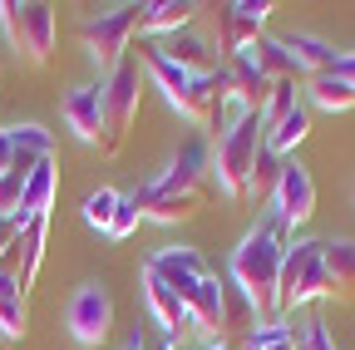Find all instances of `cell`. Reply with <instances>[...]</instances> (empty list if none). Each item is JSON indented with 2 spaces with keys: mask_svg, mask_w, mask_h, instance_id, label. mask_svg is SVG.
<instances>
[{
  "mask_svg": "<svg viewBox=\"0 0 355 350\" xmlns=\"http://www.w3.org/2000/svg\"><path fill=\"white\" fill-rule=\"evenodd\" d=\"M296 350H336V340H331V331H326L321 316H311V321L296 326Z\"/></svg>",
  "mask_w": 355,
  "mask_h": 350,
  "instance_id": "1f68e13d",
  "label": "cell"
},
{
  "mask_svg": "<svg viewBox=\"0 0 355 350\" xmlns=\"http://www.w3.org/2000/svg\"><path fill=\"white\" fill-rule=\"evenodd\" d=\"M261 143H266L261 114H247V119L227 123L217 134V143L207 148V173H212V183L222 188V198H247V183H252Z\"/></svg>",
  "mask_w": 355,
  "mask_h": 350,
  "instance_id": "3957f363",
  "label": "cell"
},
{
  "mask_svg": "<svg viewBox=\"0 0 355 350\" xmlns=\"http://www.w3.org/2000/svg\"><path fill=\"white\" fill-rule=\"evenodd\" d=\"M188 316H193V326L207 335V340H222L227 335V281H217L212 272L198 281V291H193V301H188Z\"/></svg>",
  "mask_w": 355,
  "mask_h": 350,
  "instance_id": "4fadbf2b",
  "label": "cell"
},
{
  "mask_svg": "<svg viewBox=\"0 0 355 350\" xmlns=\"http://www.w3.org/2000/svg\"><path fill=\"white\" fill-rule=\"evenodd\" d=\"M144 306H148V316H153L168 335H178V331L193 321V316H188V301H183V296H173L153 272H144Z\"/></svg>",
  "mask_w": 355,
  "mask_h": 350,
  "instance_id": "e0dca14e",
  "label": "cell"
},
{
  "mask_svg": "<svg viewBox=\"0 0 355 350\" xmlns=\"http://www.w3.org/2000/svg\"><path fill=\"white\" fill-rule=\"evenodd\" d=\"M64 123L74 128L79 143L109 153V119H104V89L99 84H74L64 94Z\"/></svg>",
  "mask_w": 355,
  "mask_h": 350,
  "instance_id": "30bf717a",
  "label": "cell"
},
{
  "mask_svg": "<svg viewBox=\"0 0 355 350\" xmlns=\"http://www.w3.org/2000/svg\"><path fill=\"white\" fill-rule=\"evenodd\" d=\"M198 10L202 6H193V0H153V6H144V20H139V30H148V35H178V30H193V20H198Z\"/></svg>",
  "mask_w": 355,
  "mask_h": 350,
  "instance_id": "ac0fdd59",
  "label": "cell"
},
{
  "mask_svg": "<svg viewBox=\"0 0 355 350\" xmlns=\"http://www.w3.org/2000/svg\"><path fill=\"white\" fill-rule=\"evenodd\" d=\"M139 60H144V74L163 89V99H168V109H173V104H178V94L188 89V79H193V74H188V69H178L173 60H163L153 45H144V50H139Z\"/></svg>",
  "mask_w": 355,
  "mask_h": 350,
  "instance_id": "603a6c76",
  "label": "cell"
},
{
  "mask_svg": "<svg viewBox=\"0 0 355 350\" xmlns=\"http://www.w3.org/2000/svg\"><path fill=\"white\" fill-rule=\"evenodd\" d=\"M272 350H296V340H291V345H272Z\"/></svg>",
  "mask_w": 355,
  "mask_h": 350,
  "instance_id": "8d00e7d4",
  "label": "cell"
},
{
  "mask_svg": "<svg viewBox=\"0 0 355 350\" xmlns=\"http://www.w3.org/2000/svg\"><path fill=\"white\" fill-rule=\"evenodd\" d=\"M311 104L326 109V114H350L355 109V84H345L340 74H321V79H311Z\"/></svg>",
  "mask_w": 355,
  "mask_h": 350,
  "instance_id": "cb8c5ba5",
  "label": "cell"
},
{
  "mask_svg": "<svg viewBox=\"0 0 355 350\" xmlns=\"http://www.w3.org/2000/svg\"><path fill=\"white\" fill-rule=\"evenodd\" d=\"M153 50H158L163 60H173L178 69H188L193 79L217 69V55H212V45H207V40H202L198 30H178V35H163V40H153Z\"/></svg>",
  "mask_w": 355,
  "mask_h": 350,
  "instance_id": "5bb4252c",
  "label": "cell"
},
{
  "mask_svg": "<svg viewBox=\"0 0 355 350\" xmlns=\"http://www.w3.org/2000/svg\"><path fill=\"white\" fill-rule=\"evenodd\" d=\"M144 84H148V74H144V60H133V55H123L109 74H104V119H109V153H119V143L128 139V128H133V119H139V104H144Z\"/></svg>",
  "mask_w": 355,
  "mask_h": 350,
  "instance_id": "5b68a950",
  "label": "cell"
},
{
  "mask_svg": "<svg viewBox=\"0 0 355 350\" xmlns=\"http://www.w3.org/2000/svg\"><path fill=\"white\" fill-rule=\"evenodd\" d=\"M202 350H232V345H227V340H207Z\"/></svg>",
  "mask_w": 355,
  "mask_h": 350,
  "instance_id": "d590c367",
  "label": "cell"
},
{
  "mask_svg": "<svg viewBox=\"0 0 355 350\" xmlns=\"http://www.w3.org/2000/svg\"><path fill=\"white\" fill-rule=\"evenodd\" d=\"M291 340H296V326H286V321H277V326H252L247 350H272V345H291Z\"/></svg>",
  "mask_w": 355,
  "mask_h": 350,
  "instance_id": "f546056e",
  "label": "cell"
},
{
  "mask_svg": "<svg viewBox=\"0 0 355 350\" xmlns=\"http://www.w3.org/2000/svg\"><path fill=\"white\" fill-rule=\"evenodd\" d=\"M282 168H286V163L261 143L257 168H252V183H247V198H257V202H261V198H272V193H277V183H282Z\"/></svg>",
  "mask_w": 355,
  "mask_h": 350,
  "instance_id": "484cf974",
  "label": "cell"
},
{
  "mask_svg": "<svg viewBox=\"0 0 355 350\" xmlns=\"http://www.w3.org/2000/svg\"><path fill=\"white\" fill-rule=\"evenodd\" d=\"M306 134H311V114L296 104V109H291L277 128H266V148H272L277 158H286V153H296V148L306 143Z\"/></svg>",
  "mask_w": 355,
  "mask_h": 350,
  "instance_id": "d4e9b609",
  "label": "cell"
},
{
  "mask_svg": "<svg viewBox=\"0 0 355 350\" xmlns=\"http://www.w3.org/2000/svg\"><path fill=\"white\" fill-rule=\"evenodd\" d=\"M321 261H326L331 301H350V296H355V242H350V237L321 242Z\"/></svg>",
  "mask_w": 355,
  "mask_h": 350,
  "instance_id": "2e32d148",
  "label": "cell"
},
{
  "mask_svg": "<svg viewBox=\"0 0 355 350\" xmlns=\"http://www.w3.org/2000/svg\"><path fill=\"white\" fill-rule=\"evenodd\" d=\"M277 6L266 0H232V6H217V45H222V60L227 55H242L247 45L261 40V25L272 20Z\"/></svg>",
  "mask_w": 355,
  "mask_h": 350,
  "instance_id": "ba28073f",
  "label": "cell"
},
{
  "mask_svg": "<svg viewBox=\"0 0 355 350\" xmlns=\"http://www.w3.org/2000/svg\"><path fill=\"white\" fill-rule=\"evenodd\" d=\"M44 232H50V217H25V227H20L15 247H10V252L20 256V267H15L20 286H30V281H35L40 261H44Z\"/></svg>",
  "mask_w": 355,
  "mask_h": 350,
  "instance_id": "ffe728a7",
  "label": "cell"
},
{
  "mask_svg": "<svg viewBox=\"0 0 355 350\" xmlns=\"http://www.w3.org/2000/svg\"><path fill=\"white\" fill-rule=\"evenodd\" d=\"M139 20H144V6H114V10H99L79 25V40H84L89 60L99 64V74H109L128 55V40L139 35Z\"/></svg>",
  "mask_w": 355,
  "mask_h": 350,
  "instance_id": "52a82bcc",
  "label": "cell"
},
{
  "mask_svg": "<svg viewBox=\"0 0 355 350\" xmlns=\"http://www.w3.org/2000/svg\"><path fill=\"white\" fill-rule=\"evenodd\" d=\"M282 316L301 311L311 301H331V281H326V261H321V242H296L282 256Z\"/></svg>",
  "mask_w": 355,
  "mask_h": 350,
  "instance_id": "8992f818",
  "label": "cell"
},
{
  "mask_svg": "<svg viewBox=\"0 0 355 350\" xmlns=\"http://www.w3.org/2000/svg\"><path fill=\"white\" fill-rule=\"evenodd\" d=\"M109 331H114V296H109L99 281L79 286L74 301H69V335H74L79 345H104Z\"/></svg>",
  "mask_w": 355,
  "mask_h": 350,
  "instance_id": "9c48e42d",
  "label": "cell"
},
{
  "mask_svg": "<svg viewBox=\"0 0 355 350\" xmlns=\"http://www.w3.org/2000/svg\"><path fill=\"white\" fill-rule=\"evenodd\" d=\"M55 188H60L55 158H44V163L30 173V183H25V202H20V212H25V217H50V207H55Z\"/></svg>",
  "mask_w": 355,
  "mask_h": 350,
  "instance_id": "7402d4cb",
  "label": "cell"
},
{
  "mask_svg": "<svg viewBox=\"0 0 355 350\" xmlns=\"http://www.w3.org/2000/svg\"><path fill=\"white\" fill-rule=\"evenodd\" d=\"M144 272H153V277H158L173 296H183V301H193L198 281L207 277V267H202L198 247H158V252L144 261Z\"/></svg>",
  "mask_w": 355,
  "mask_h": 350,
  "instance_id": "8fae6325",
  "label": "cell"
},
{
  "mask_svg": "<svg viewBox=\"0 0 355 350\" xmlns=\"http://www.w3.org/2000/svg\"><path fill=\"white\" fill-rule=\"evenodd\" d=\"M0 30H6L10 50L25 64H44L50 50H55V35H60L55 10L40 6V0H25V6H20V0H0Z\"/></svg>",
  "mask_w": 355,
  "mask_h": 350,
  "instance_id": "277c9868",
  "label": "cell"
},
{
  "mask_svg": "<svg viewBox=\"0 0 355 350\" xmlns=\"http://www.w3.org/2000/svg\"><path fill=\"white\" fill-rule=\"evenodd\" d=\"M15 168V139H10V123H0V178Z\"/></svg>",
  "mask_w": 355,
  "mask_h": 350,
  "instance_id": "836d02e7",
  "label": "cell"
},
{
  "mask_svg": "<svg viewBox=\"0 0 355 350\" xmlns=\"http://www.w3.org/2000/svg\"><path fill=\"white\" fill-rule=\"evenodd\" d=\"M0 335L6 340L25 335V286H20L15 267H6V261H0Z\"/></svg>",
  "mask_w": 355,
  "mask_h": 350,
  "instance_id": "d6986e66",
  "label": "cell"
},
{
  "mask_svg": "<svg viewBox=\"0 0 355 350\" xmlns=\"http://www.w3.org/2000/svg\"><path fill=\"white\" fill-rule=\"evenodd\" d=\"M25 173H6V178H0V217H20V202H25Z\"/></svg>",
  "mask_w": 355,
  "mask_h": 350,
  "instance_id": "4dcf8cb0",
  "label": "cell"
},
{
  "mask_svg": "<svg viewBox=\"0 0 355 350\" xmlns=\"http://www.w3.org/2000/svg\"><path fill=\"white\" fill-rule=\"evenodd\" d=\"M247 60H252L266 79H272V84H282V79H296V74H301V69H296V60L286 55V45H282V40H272V35H261L257 45H247Z\"/></svg>",
  "mask_w": 355,
  "mask_h": 350,
  "instance_id": "44dd1931",
  "label": "cell"
},
{
  "mask_svg": "<svg viewBox=\"0 0 355 350\" xmlns=\"http://www.w3.org/2000/svg\"><path fill=\"white\" fill-rule=\"evenodd\" d=\"M336 74H340L345 84H355V55H340V64H336Z\"/></svg>",
  "mask_w": 355,
  "mask_h": 350,
  "instance_id": "e575fe53",
  "label": "cell"
},
{
  "mask_svg": "<svg viewBox=\"0 0 355 350\" xmlns=\"http://www.w3.org/2000/svg\"><path fill=\"white\" fill-rule=\"evenodd\" d=\"M282 45H286V55L296 60V69L311 74V79L336 74V64H340V50H331L321 35H301V30H291V35H282Z\"/></svg>",
  "mask_w": 355,
  "mask_h": 350,
  "instance_id": "9a60e30c",
  "label": "cell"
},
{
  "mask_svg": "<svg viewBox=\"0 0 355 350\" xmlns=\"http://www.w3.org/2000/svg\"><path fill=\"white\" fill-rule=\"evenodd\" d=\"M139 222H144V207H139V198H133V193H123V198H119V207H114L109 237H114V242H123V237H133V232H139Z\"/></svg>",
  "mask_w": 355,
  "mask_h": 350,
  "instance_id": "f1b7e54d",
  "label": "cell"
},
{
  "mask_svg": "<svg viewBox=\"0 0 355 350\" xmlns=\"http://www.w3.org/2000/svg\"><path fill=\"white\" fill-rule=\"evenodd\" d=\"M20 227H25V212H20V217H0V261L10 256V247H15V237H20Z\"/></svg>",
  "mask_w": 355,
  "mask_h": 350,
  "instance_id": "d6a6232c",
  "label": "cell"
},
{
  "mask_svg": "<svg viewBox=\"0 0 355 350\" xmlns=\"http://www.w3.org/2000/svg\"><path fill=\"white\" fill-rule=\"evenodd\" d=\"M282 256H286V247H277L261 227H252L242 237V247L232 252V286L252 306L257 326H277L282 321V301H277V291H282Z\"/></svg>",
  "mask_w": 355,
  "mask_h": 350,
  "instance_id": "7a4b0ae2",
  "label": "cell"
},
{
  "mask_svg": "<svg viewBox=\"0 0 355 350\" xmlns=\"http://www.w3.org/2000/svg\"><path fill=\"white\" fill-rule=\"evenodd\" d=\"M291 109H296V79L272 84V94H266V109H261V128H277Z\"/></svg>",
  "mask_w": 355,
  "mask_h": 350,
  "instance_id": "83f0119b",
  "label": "cell"
},
{
  "mask_svg": "<svg viewBox=\"0 0 355 350\" xmlns=\"http://www.w3.org/2000/svg\"><path fill=\"white\" fill-rule=\"evenodd\" d=\"M133 198H139L144 217H153V222H163V227L198 217V212H202V198H207V153H202L198 143H188L163 178L144 183Z\"/></svg>",
  "mask_w": 355,
  "mask_h": 350,
  "instance_id": "6da1fadb",
  "label": "cell"
},
{
  "mask_svg": "<svg viewBox=\"0 0 355 350\" xmlns=\"http://www.w3.org/2000/svg\"><path fill=\"white\" fill-rule=\"evenodd\" d=\"M272 207L286 217L291 227H306L311 217H316V178H311L301 163H286L282 168V183L272 193Z\"/></svg>",
  "mask_w": 355,
  "mask_h": 350,
  "instance_id": "7c38bea8",
  "label": "cell"
},
{
  "mask_svg": "<svg viewBox=\"0 0 355 350\" xmlns=\"http://www.w3.org/2000/svg\"><path fill=\"white\" fill-rule=\"evenodd\" d=\"M119 198H123V193H114V188L89 193V198H84V222L94 227V232H104V237H109V222H114V207H119Z\"/></svg>",
  "mask_w": 355,
  "mask_h": 350,
  "instance_id": "4316f807",
  "label": "cell"
}]
</instances>
